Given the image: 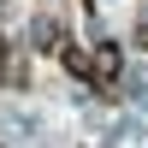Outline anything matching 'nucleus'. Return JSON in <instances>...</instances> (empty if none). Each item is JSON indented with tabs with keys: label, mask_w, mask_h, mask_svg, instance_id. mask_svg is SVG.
I'll return each mask as SVG.
<instances>
[{
	"label": "nucleus",
	"mask_w": 148,
	"mask_h": 148,
	"mask_svg": "<svg viewBox=\"0 0 148 148\" xmlns=\"http://www.w3.org/2000/svg\"><path fill=\"white\" fill-rule=\"evenodd\" d=\"M119 77H125V47H119V42H95L89 47V89L113 95Z\"/></svg>",
	"instance_id": "nucleus-1"
},
{
	"label": "nucleus",
	"mask_w": 148,
	"mask_h": 148,
	"mask_svg": "<svg viewBox=\"0 0 148 148\" xmlns=\"http://www.w3.org/2000/svg\"><path fill=\"white\" fill-rule=\"evenodd\" d=\"M30 47H42V53H59V47H65V30H59L53 18H36V42Z\"/></svg>",
	"instance_id": "nucleus-2"
},
{
	"label": "nucleus",
	"mask_w": 148,
	"mask_h": 148,
	"mask_svg": "<svg viewBox=\"0 0 148 148\" xmlns=\"http://www.w3.org/2000/svg\"><path fill=\"white\" fill-rule=\"evenodd\" d=\"M59 59H65V71L77 83H89V47H59Z\"/></svg>",
	"instance_id": "nucleus-3"
}]
</instances>
